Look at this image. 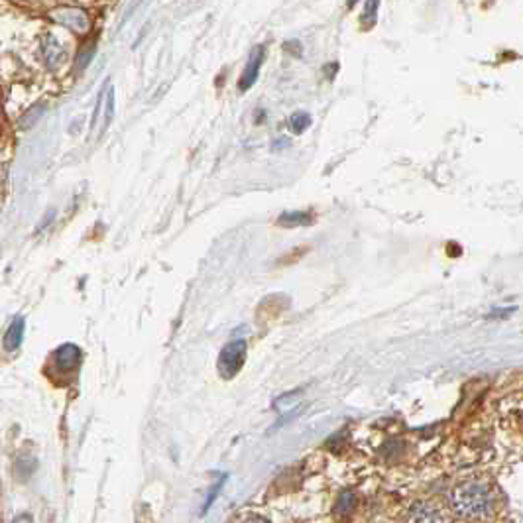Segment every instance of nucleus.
<instances>
[{
  "instance_id": "f257e3e1",
  "label": "nucleus",
  "mask_w": 523,
  "mask_h": 523,
  "mask_svg": "<svg viewBox=\"0 0 523 523\" xmlns=\"http://www.w3.org/2000/svg\"><path fill=\"white\" fill-rule=\"evenodd\" d=\"M450 506H453V512L464 520H484L494 512L496 494L490 484L469 480V482L458 484L457 488L450 492Z\"/></svg>"
},
{
  "instance_id": "f03ea898",
  "label": "nucleus",
  "mask_w": 523,
  "mask_h": 523,
  "mask_svg": "<svg viewBox=\"0 0 523 523\" xmlns=\"http://www.w3.org/2000/svg\"><path fill=\"white\" fill-rule=\"evenodd\" d=\"M244 358H246V340H242V338L230 340L229 344L220 350V356H218V374H220V378L232 380L242 370Z\"/></svg>"
},
{
  "instance_id": "7ed1b4c3",
  "label": "nucleus",
  "mask_w": 523,
  "mask_h": 523,
  "mask_svg": "<svg viewBox=\"0 0 523 523\" xmlns=\"http://www.w3.org/2000/svg\"><path fill=\"white\" fill-rule=\"evenodd\" d=\"M52 18L75 33H87L91 30V20H89L87 12L81 10V8H71V6L57 8L52 12Z\"/></svg>"
},
{
  "instance_id": "20e7f679",
  "label": "nucleus",
  "mask_w": 523,
  "mask_h": 523,
  "mask_svg": "<svg viewBox=\"0 0 523 523\" xmlns=\"http://www.w3.org/2000/svg\"><path fill=\"white\" fill-rule=\"evenodd\" d=\"M81 364V349L75 344H63L54 352L52 358V368L59 374H69L75 372Z\"/></svg>"
},
{
  "instance_id": "39448f33",
  "label": "nucleus",
  "mask_w": 523,
  "mask_h": 523,
  "mask_svg": "<svg viewBox=\"0 0 523 523\" xmlns=\"http://www.w3.org/2000/svg\"><path fill=\"white\" fill-rule=\"evenodd\" d=\"M264 59H266V47H264V45L254 47V52H252L250 57H248V63H246L244 71H242V77H240V91H248V89H252V85L258 81Z\"/></svg>"
},
{
  "instance_id": "423d86ee",
  "label": "nucleus",
  "mask_w": 523,
  "mask_h": 523,
  "mask_svg": "<svg viewBox=\"0 0 523 523\" xmlns=\"http://www.w3.org/2000/svg\"><path fill=\"white\" fill-rule=\"evenodd\" d=\"M112 110H114V95H112V87H109L107 93H103L98 97L97 110H95V116H93V128L97 126L98 119H103L98 134H103V132L107 130V126H109L110 120H112Z\"/></svg>"
},
{
  "instance_id": "0eeeda50",
  "label": "nucleus",
  "mask_w": 523,
  "mask_h": 523,
  "mask_svg": "<svg viewBox=\"0 0 523 523\" xmlns=\"http://www.w3.org/2000/svg\"><path fill=\"white\" fill-rule=\"evenodd\" d=\"M411 522H443L445 515L437 512L429 501H415L411 508Z\"/></svg>"
},
{
  "instance_id": "6e6552de",
  "label": "nucleus",
  "mask_w": 523,
  "mask_h": 523,
  "mask_svg": "<svg viewBox=\"0 0 523 523\" xmlns=\"http://www.w3.org/2000/svg\"><path fill=\"white\" fill-rule=\"evenodd\" d=\"M44 57L50 67H57L66 59V50H63V45L55 40L54 36H47L44 40Z\"/></svg>"
},
{
  "instance_id": "1a4fd4ad",
  "label": "nucleus",
  "mask_w": 523,
  "mask_h": 523,
  "mask_svg": "<svg viewBox=\"0 0 523 523\" xmlns=\"http://www.w3.org/2000/svg\"><path fill=\"white\" fill-rule=\"evenodd\" d=\"M22 337H24V321L22 319H14L6 335H4V349L6 350H16L20 344H22Z\"/></svg>"
},
{
  "instance_id": "9d476101",
  "label": "nucleus",
  "mask_w": 523,
  "mask_h": 523,
  "mask_svg": "<svg viewBox=\"0 0 523 523\" xmlns=\"http://www.w3.org/2000/svg\"><path fill=\"white\" fill-rule=\"evenodd\" d=\"M313 218L309 217L303 211H294V213H284L282 217L278 218V225L280 227H307L311 225Z\"/></svg>"
},
{
  "instance_id": "9b49d317",
  "label": "nucleus",
  "mask_w": 523,
  "mask_h": 523,
  "mask_svg": "<svg viewBox=\"0 0 523 523\" xmlns=\"http://www.w3.org/2000/svg\"><path fill=\"white\" fill-rule=\"evenodd\" d=\"M354 506H356V494L347 490V492H342V494L337 498L335 510H337V513H340V515H347V513H352Z\"/></svg>"
},
{
  "instance_id": "f8f14e48",
  "label": "nucleus",
  "mask_w": 523,
  "mask_h": 523,
  "mask_svg": "<svg viewBox=\"0 0 523 523\" xmlns=\"http://www.w3.org/2000/svg\"><path fill=\"white\" fill-rule=\"evenodd\" d=\"M289 126H291V130L295 134H301V132H305L311 126V116L307 112H295V114H291V119H289Z\"/></svg>"
},
{
  "instance_id": "ddd939ff",
  "label": "nucleus",
  "mask_w": 523,
  "mask_h": 523,
  "mask_svg": "<svg viewBox=\"0 0 523 523\" xmlns=\"http://www.w3.org/2000/svg\"><path fill=\"white\" fill-rule=\"evenodd\" d=\"M378 8H380V0H368V2H366V6H364V14H362V20H364V24H368V28H370L372 24L376 22Z\"/></svg>"
},
{
  "instance_id": "4468645a",
  "label": "nucleus",
  "mask_w": 523,
  "mask_h": 523,
  "mask_svg": "<svg viewBox=\"0 0 523 523\" xmlns=\"http://www.w3.org/2000/svg\"><path fill=\"white\" fill-rule=\"evenodd\" d=\"M225 480H227V476H220V478H218L217 484H215V488H213V490L209 492L207 500H205V503H203V513L207 512V510H209V506H211V503H213V501L217 500V494H218V492H220V488H222V484H225Z\"/></svg>"
},
{
  "instance_id": "2eb2a0df",
  "label": "nucleus",
  "mask_w": 523,
  "mask_h": 523,
  "mask_svg": "<svg viewBox=\"0 0 523 523\" xmlns=\"http://www.w3.org/2000/svg\"><path fill=\"white\" fill-rule=\"evenodd\" d=\"M356 2H358V0H347V6H349V8H352V6H354Z\"/></svg>"
}]
</instances>
